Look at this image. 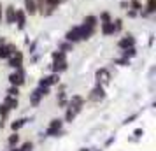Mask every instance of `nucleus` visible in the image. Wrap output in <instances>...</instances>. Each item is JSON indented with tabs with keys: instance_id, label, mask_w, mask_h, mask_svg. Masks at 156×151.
<instances>
[{
	"instance_id": "f257e3e1",
	"label": "nucleus",
	"mask_w": 156,
	"mask_h": 151,
	"mask_svg": "<svg viewBox=\"0 0 156 151\" xmlns=\"http://www.w3.org/2000/svg\"><path fill=\"white\" fill-rule=\"evenodd\" d=\"M46 95H49V88L48 86H37L35 90L30 93V104H32L34 107H37Z\"/></svg>"
},
{
	"instance_id": "f03ea898",
	"label": "nucleus",
	"mask_w": 156,
	"mask_h": 151,
	"mask_svg": "<svg viewBox=\"0 0 156 151\" xmlns=\"http://www.w3.org/2000/svg\"><path fill=\"white\" fill-rule=\"evenodd\" d=\"M62 128H63V121L58 120V118H55V120H51L49 127H48V130H46V135L48 137H56V135L62 134Z\"/></svg>"
},
{
	"instance_id": "7ed1b4c3",
	"label": "nucleus",
	"mask_w": 156,
	"mask_h": 151,
	"mask_svg": "<svg viewBox=\"0 0 156 151\" xmlns=\"http://www.w3.org/2000/svg\"><path fill=\"white\" fill-rule=\"evenodd\" d=\"M25 77H27V74H25V70L21 69H16L11 76H9V83L12 84V86H23L25 84Z\"/></svg>"
},
{
	"instance_id": "20e7f679",
	"label": "nucleus",
	"mask_w": 156,
	"mask_h": 151,
	"mask_svg": "<svg viewBox=\"0 0 156 151\" xmlns=\"http://www.w3.org/2000/svg\"><path fill=\"white\" fill-rule=\"evenodd\" d=\"M83 106H84V99L81 95H72V99H69V104H67V107L72 109L76 114L83 111Z\"/></svg>"
},
{
	"instance_id": "39448f33",
	"label": "nucleus",
	"mask_w": 156,
	"mask_h": 151,
	"mask_svg": "<svg viewBox=\"0 0 156 151\" xmlns=\"http://www.w3.org/2000/svg\"><path fill=\"white\" fill-rule=\"evenodd\" d=\"M14 25L18 30H25L27 25H28V14L23 11V9H16V20H14Z\"/></svg>"
},
{
	"instance_id": "423d86ee",
	"label": "nucleus",
	"mask_w": 156,
	"mask_h": 151,
	"mask_svg": "<svg viewBox=\"0 0 156 151\" xmlns=\"http://www.w3.org/2000/svg\"><path fill=\"white\" fill-rule=\"evenodd\" d=\"M7 62H9V67H11V69H14V70L16 69H21L23 67V53L16 49L14 53L7 58Z\"/></svg>"
},
{
	"instance_id": "0eeeda50",
	"label": "nucleus",
	"mask_w": 156,
	"mask_h": 151,
	"mask_svg": "<svg viewBox=\"0 0 156 151\" xmlns=\"http://www.w3.org/2000/svg\"><path fill=\"white\" fill-rule=\"evenodd\" d=\"M14 20H16V7L12 4H9V5L4 7V21H5V25L12 27L14 25Z\"/></svg>"
},
{
	"instance_id": "6e6552de",
	"label": "nucleus",
	"mask_w": 156,
	"mask_h": 151,
	"mask_svg": "<svg viewBox=\"0 0 156 151\" xmlns=\"http://www.w3.org/2000/svg\"><path fill=\"white\" fill-rule=\"evenodd\" d=\"M69 69V62H67V58H56V60H53V63H51V70L56 72V74H62Z\"/></svg>"
},
{
	"instance_id": "1a4fd4ad",
	"label": "nucleus",
	"mask_w": 156,
	"mask_h": 151,
	"mask_svg": "<svg viewBox=\"0 0 156 151\" xmlns=\"http://www.w3.org/2000/svg\"><path fill=\"white\" fill-rule=\"evenodd\" d=\"M65 41H69V42H72V44L81 42V28H79V25L72 27V28L65 34Z\"/></svg>"
},
{
	"instance_id": "9d476101",
	"label": "nucleus",
	"mask_w": 156,
	"mask_h": 151,
	"mask_svg": "<svg viewBox=\"0 0 156 151\" xmlns=\"http://www.w3.org/2000/svg\"><path fill=\"white\" fill-rule=\"evenodd\" d=\"M105 99V90H104V86L102 84H98L97 83V86L91 90V93H90V100L93 102H100V100H104Z\"/></svg>"
},
{
	"instance_id": "9b49d317",
	"label": "nucleus",
	"mask_w": 156,
	"mask_h": 151,
	"mask_svg": "<svg viewBox=\"0 0 156 151\" xmlns=\"http://www.w3.org/2000/svg\"><path fill=\"white\" fill-rule=\"evenodd\" d=\"M16 49H18V48H16L14 44H9V42L0 44V60H7Z\"/></svg>"
},
{
	"instance_id": "f8f14e48",
	"label": "nucleus",
	"mask_w": 156,
	"mask_h": 151,
	"mask_svg": "<svg viewBox=\"0 0 156 151\" xmlns=\"http://www.w3.org/2000/svg\"><path fill=\"white\" fill-rule=\"evenodd\" d=\"M135 46V37L132 34H126V35H123L118 41V48L119 49H126V48H133Z\"/></svg>"
},
{
	"instance_id": "ddd939ff",
	"label": "nucleus",
	"mask_w": 156,
	"mask_h": 151,
	"mask_svg": "<svg viewBox=\"0 0 156 151\" xmlns=\"http://www.w3.org/2000/svg\"><path fill=\"white\" fill-rule=\"evenodd\" d=\"M79 28H81V41H90V39L97 34V28L88 27V25H84V23H81Z\"/></svg>"
},
{
	"instance_id": "4468645a",
	"label": "nucleus",
	"mask_w": 156,
	"mask_h": 151,
	"mask_svg": "<svg viewBox=\"0 0 156 151\" xmlns=\"http://www.w3.org/2000/svg\"><path fill=\"white\" fill-rule=\"evenodd\" d=\"M95 77H97V83L104 86V84H107L111 81V72L107 70V69H98L97 74H95Z\"/></svg>"
},
{
	"instance_id": "2eb2a0df",
	"label": "nucleus",
	"mask_w": 156,
	"mask_h": 151,
	"mask_svg": "<svg viewBox=\"0 0 156 151\" xmlns=\"http://www.w3.org/2000/svg\"><path fill=\"white\" fill-rule=\"evenodd\" d=\"M23 11L28 16L37 14V0H23Z\"/></svg>"
},
{
	"instance_id": "dca6fc26",
	"label": "nucleus",
	"mask_w": 156,
	"mask_h": 151,
	"mask_svg": "<svg viewBox=\"0 0 156 151\" xmlns=\"http://www.w3.org/2000/svg\"><path fill=\"white\" fill-rule=\"evenodd\" d=\"M100 25V32H102V35L104 37H111L116 34V30H114V25H112V20L111 21H105V23H98Z\"/></svg>"
},
{
	"instance_id": "f3484780",
	"label": "nucleus",
	"mask_w": 156,
	"mask_h": 151,
	"mask_svg": "<svg viewBox=\"0 0 156 151\" xmlns=\"http://www.w3.org/2000/svg\"><path fill=\"white\" fill-rule=\"evenodd\" d=\"M83 23H84V25H88V27L97 28V27H98V16H95V14H86L84 18H83Z\"/></svg>"
},
{
	"instance_id": "a211bd4d",
	"label": "nucleus",
	"mask_w": 156,
	"mask_h": 151,
	"mask_svg": "<svg viewBox=\"0 0 156 151\" xmlns=\"http://www.w3.org/2000/svg\"><path fill=\"white\" fill-rule=\"evenodd\" d=\"M4 104H5L9 109H18V106H20V102H18V97H11V95H7V97H5Z\"/></svg>"
},
{
	"instance_id": "6ab92c4d",
	"label": "nucleus",
	"mask_w": 156,
	"mask_h": 151,
	"mask_svg": "<svg viewBox=\"0 0 156 151\" xmlns=\"http://www.w3.org/2000/svg\"><path fill=\"white\" fill-rule=\"evenodd\" d=\"M28 121H30L28 118H21V120H16V121L11 123V128L14 130V132H18V130L21 128V127H25V125H27Z\"/></svg>"
},
{
	"instance_id": "aec40b11",
	"label": "nucleus",
	"mask_w": 156,
	"mask_h": 151,
	"mask_svg": "<svg viewBox=\"0 0 156 151\" xmlns=\"http://www.w3.org/2000/svg\"><path fill=\"white\" fill-rule=\"evenodd\" d=\"M121 55H123V58H135L137 56V49H135V46L133 48H126V49H121Z\"/></svg>"
},
{
	"instance_id": "412c9836",
	"label": "nucleus",
	"mask_w": 156,
	"mask_h": 151,
	"mask_svg": "<svg viewBox=\"0 0 156 151\" xmlns=\"http://www.w3.org/2000/svg\"><path fill=\"white\" fill-rule=\"evenodd\" d=\"M56 102H58V106H60V107H67V104H69V99H67V93H65V92H62V93H58V99H56Z\"/></svg>"
},
{
	"instance_id": "4be33fe9",
	"label": "nucleus",
	"mask_w": 156,
	"mask_h": 151,
	"mask_svg": "<svg viewBox=\"0 0 156 151\" xmlns=\"http://www.w3.org/2000/svg\"><path fill=\"white\" fill-rule=\"evenodd\" d=\"M58 49L63 51V53H69V51H74V44L69 42V41H63V42L58 46Z\"/></svg>"
},
{
	"instance_id": "5701e85b",
	"label": "nucleus",
	"mask_w": 156,
	"mask_h": 151,
	"mask_svg": "<svg viewBox=\"0 0 156 151\" xmlns=\"http://www.w3.org/2000/svg\"><path fill=\"white\" fill-rule=\"evenodd\" d=\"M130 9L135 13H140L142 11V0H130Z\"/></svg>"
},
{
	"instance_id": "b1692460",
	"label": "nucleus",
	"mask_w": 156,
	"mask_h": 151,
	"mask_svg": "<svg viewBox=\"0 0 156 151\" xmlns=\"http://www.w3.org/2000/svg\"><path fill=\"white\" fill-rule=\"evenodd\" d=\"M62 2H63V0H44V4H46L48 7H51V9H58L60 5H62Z\"/></svg>"
},
{
	"instance_id": "393cba45",
	"label": "nucleus",
	"mask_w": 156,
	"mask_h": 151,
	"mask_svg": "<svg viewBox=\"0 0 156 151\" xmlns=\"http://www.w3.org/2000/svg\"><path fill=\"white\" fill-rule=\"evenodd\" d=\"M111 20H112V16H111V13H109V11H104V13H100L98 23H105V21H111Z\"/></svg>"
},
{
	"instance_id": "a878e982",
	"label": "nucleus",
	"mask_w": 156,
	"mask_h": 151,
	"mask_svg": "<svg viewBox=\"0 0 156 151\" xmlns=\"http://www.w3.org/2000/svg\"><path fill=\"white\" fill-rule=\"evenodd\" d=\"M112 25H114V30H116V34L123 30V20H121V18H112Z\"/></svg>"
},
{
	"instance_id": "bb28decb",
	"label": "nucleus",
	"mask_w": 156,
	"mask_h": 151,
	"mask_svg": "<svg viewBox=\"0 0 156 151\" xmlns=\"http://www.w3.org/2000/svg\"><path fill=\"white\" fill-rule=\"evenodd\" d=\"M48 79H49V86H55V84H58V83H60V74L53 72L51 76H48Z\"/></svg>"
},
{
	"instance_id": "cd10ccee",
	"label": "nucleus",
	"mask_w": 156,
	"mask_h": 151,
	"mask_svg": "<svg viewBox=\"0 0 156 151\" xmlns=\"http://www.w3.org/2000/svg\"><path fill=\"white\" fill-rule=\"evenodd\" d=\"M76 113H74V111H72V109H69L67 107V113H65V121H69V123H72L74 121V120H76Z\"/></svg>"
},
{
	"instance_id": "c85d7f7f",
	"label": "nucleus",
	"mask_w": 156,
	"mask_h": 151,
	"mask_svg": "<svg viewBox=\"0 0 156 151\" xmlns=\"http://www.w3.org/2000/svg\"><path fill=\"white\" fill-rule=\"evenodd\" d=\"M7 142H9V146H14V144H18V142H20V135L14 132V134L7 139Z\"/></svg>"
},
{
	"instance_id": "c756f323",
	"label": "nucleus",
	"mask_w": 156,
	"mask_h": 151,
	"mask_svg": "<svg viewBox=\"0 0 156 151\" xmlns=\"http://www.w3.org/2000/svg\"><path fill=\"white\" fill-rule=\"evenodd\" d=\"M9 111H11V109H9L7 106L2 102V104H0V118H5V116L9 114Z\"/></svg>"
},
{
	"instance_id": "7c9ffc66",
	"label": "nucleus",
	"mask_w": 156,
	"mask_h": 151,
	"mask_svg": "<svg viewBox=\"0 0 156 151\" xmlns=\"http://www.w3.org/2000/svg\"><path fill=\"white\" fill-rule=\"evenodd\" d=\"M7 95H11V97H18V95H20V86H12V84H11V88L7 90Z\"/></svg>"
},
{
	"instance_id": "2f4dec72",
	"label": "nucleus",
	"mask_w": 156,
	"mask_h": 151,
	"mask_svg": "<svg viewBox=\"0 0 156 151\" xmlns=\"http://www.w3.org/2000/svg\"><path fill=\"white\" fill-rule=\"evenodd\" d=\"M114 63H118V65H123V67H125V65H130V60H128V58H116V60H114Z\"/></svg>"
},
{
	"instance_id": "473e14b6",
	"label": "nucleus",
	"mask_w": 156,
	"mask_h": 151,
	"mask_svg": "<svg viewBox=\"0 0 156 151\" xmlns=\"http://www.w3.org/2000/svg\"><path fill=\"white\" fill-rule=\"evenodd\" d=\"M51 58H53V60H56V58H67V53H63V51H55V53H53V55H51Z\"/></svg>"
},
{
	"instance_id": "72a5a7b5",
	"label": "nucleus",
	"mask_w": 156,
	"mask_h": 151,
	"mask_svg": "<svg viewBox=\"0 0 156 151\" xmlns=\"http://www.w3.org/2000/svg\"><path fill=\"white\" fill-rule=\"evenodd\" d=\"M32 148H34V144L32 142H25L21 148H20V151H32Z\"/></svg>"
},
{
	"instance_id": "f704fd0d",
	"label": "nucleus",
	"mask_w": 156,
	"mask_h": 151,
	"mask_svg": "<svg viewBox=\"0 0 156 151\" xmlns=\"http://www.w3.org/2000/svg\"><path fill=\"white\" fill-rule=\"evenodd\" d=\"M137 116H139V114H132V116H128V118H126V120H125L123 123H125V125H128V123H132L133 120H137Z\"/></svg>"
},
{
	"instance_id": "c9c22d12",
	"label": "nucleus",
	"mask_w": 156,
	"mask_h": 151,
	"mask_svg": "<svg viewBox=\"0 0 156 151\" xmlns=\"http://www.w3.org/2000/svg\"><path fill=\"white\" fill-rule=\"evenodd\" d=\"M133 135H135V137H142V135H144V130H142V128H135Z\"/></svg>"
},
{
	"instance_id": "e433bc0d",
	"label": "nucleus",
	"mask_w": 156,
	"mask_h": 151,
	"mask_svg": "<svg viewBox=\"0 0 156 151\" xmlns=\"http://www.w3.org/2000/svg\"><path fill=\"white\" fill-rule=\"evenodd\" d=\"M4 20V5H2V2H0V23Z\"/></svg>"
},
{
	"instance_id": "4c0bfd02",
	"label": "nucleus",
	"mask_w": 156,
	"mask_h": 151,
	"mask_svg": "<svg viewBox=\"0 0 156 151\" xmlns=\"http://www.w3.org/2000/svg\"><path fill=\"white\" fill-rule=\"evenodd\" d=\"M139 14V13H135V11H132V9H130V11H128V16H130V18H135V16Z\"/></svg>"
},
{
	"instance_id": "58836bf2",
	"label": "nucleus",
	"mask_w": 156,
	"mask_h": 151,
	"mask_svg": "<svg viewBox=\"0 0 156 151\" xmlns=\"http://www.w3.org/2000/svg\"><path fill=\"white\" fill-rule=\"evenodd\" d=\"M35 48H37V44H35V42L30 44V53H34V51H35Z\"/></svg>"
},
{
	"instance_id": "ea45409f",
	"label": "nucleus",
	"mask_w": 156,
	"mask_h": 151,
	"mask_svg": "<svg viewBox=\"0 0 156 151\" xmlns=\"http://www.w3.org/2000/svg\"><path fill=\"white\" fill-rule=\"evenodd\" d=\"M112 142H114V135L111 137V139H107V142H105V146H111V144H112Z\"/></svg>"
},
{
	"instance_id": "a19ab883",
	"label": "nucleus",
	"mask_w": 156,
	"mask_h": 151,
	"mask_svg": "<svg viewBox=\"0 0 156 151\" xmlns=\"http://www.w3.org/2000/svg\"><path fill=\"white\" fill-rule=\"evenodd\" d=\"M79 151H91V149H88V148H81Z\"/></svg>"
},
{
	"instance_id": "79ce46f5",
	"label": "nucleus",
	"mask_w": 156,
	"mask_h": 151,
	"mask_svg": "<svg viewBox=\"0 0 156 151\" xmlns=\"http://www.w3.org/2000/svg\"><path fill=\"white\" fill-rule=\"evenodd\" d=\"M0 128H4V121L2 120H0Z\"/></svg>"
},
{
	"instance_id": "37998d69",
	"label": "nucleus",
	"mask_w": 156,
	"mask_h": 151,
	"mask_svg": "<svg viewBox=\"0 0 156 151\" xmlns=\"http://www.w3.org/2000/svg\"><path fill=\"white\" fill-rule=\"evenodd\" d=\"M9 151H20V149H18V148H12V149H9Z\"/></svg>"
},
{
	"instance_id": "c03bdc74",
	"label": "nucleus",
	"mask_w": 156,
	"mask_h": 151,
	"mask_svg": "<svg viewBox=\"0 0 156 151\" xmlns=\"http://www.w3.org/2000/svg\"><path fill=\"white\" fill-rule=\"evenodd\" d=\"M128 2H130V0H128Z\"/></svg>"
}]
</instances>
